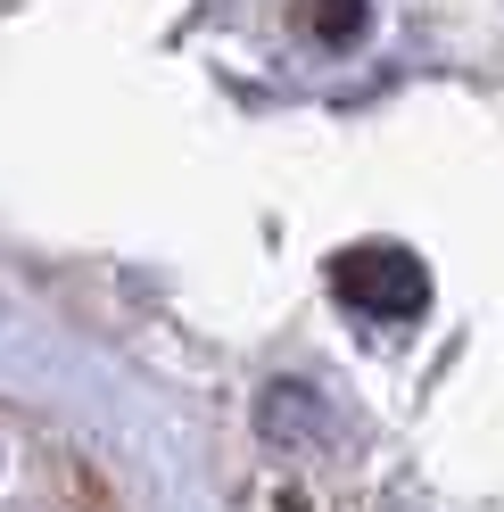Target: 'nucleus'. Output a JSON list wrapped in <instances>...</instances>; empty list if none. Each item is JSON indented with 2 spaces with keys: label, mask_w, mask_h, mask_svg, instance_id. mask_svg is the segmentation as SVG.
<instances>
[{
  "label": "nucleus",
  "mask_w": 504,
  "mask_h": 512,
  "mask_svg": "<svg viewBox=\"0 0 504 512\" xmlns=\"http://www.w3.org/2000/svg\"><path fill=\"white\" fill-rule=\"evenodd\" d=\"M339 298L364 314H422V265L405 248H348L339 256Z\"/></svg>",
  "instance_id": "1"
},
{
  "label": "nucleus",
  "mask_w": 504,
  "mask_h": 512,
  "mask_svg": "<svg viewBox=\"0 0 504 512\" xmlns=\"http://www.w3.org/2000/svg\"><path fill=\"white\" fill-rule=\"evenodd\" d=\"M298 34H314V42H356V34H364V0H298Z\"/></svg>",
  "instance_id": "2"
}]
</instances>
